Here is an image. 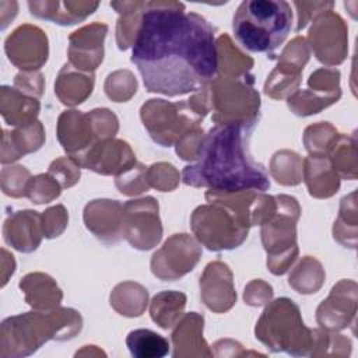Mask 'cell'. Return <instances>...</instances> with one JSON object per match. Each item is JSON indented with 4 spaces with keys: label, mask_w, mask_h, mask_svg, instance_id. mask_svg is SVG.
<instances>
[{
    "label": "cell",
    "mask_w": 358,
    "mask_h": 358,
    "mask_svg": "<svg viewBox=\"0 0 358 358\" xmlns=\"http://www.w3.org/2000/svg\"><path fill=\"white\" fill-rule=\"evenodd\" d=\"M131 62L148 92L186 95L204 88L218 70L210 22L178 1H145Z\"/></svg>",
    "instance_id": "obj_1"
},
{
    "label": "cell",
    "mask_w": 358,
    "mask_h": 358,
    "mask_svg": "<svg viewBox=\"0 0 358 358\" xmlns=\"http://www.w3.org/2000/svg\"><path fill=\"white\" fill-rule=\"evenodd\" d=\"M252 130L241 123H215L204 134L196 162L183 168V183L220 193L267 190L270 179L266 169L248 152Z\"/></svg>",
    "instance_id": "obj_2"
},
{
    "label": "cell",
    "mask_w": 358,
    "mask_h": 358,
    "mask_svg": "<svg viewBox=\"0 0 358 358\" xmlns=\"http://www.w3.org/2000/svg\"><path fill=\"white\" fill-rule=\"evenodd\" d=\"M259 192L220 193L207 190L210 204L197 207L190 218L196 238L210 250L234 249L243 243L252 227V207Z\"/></svg>",
    "instance_id": "obj_3"
},
{
    "label": "cell",
    "mask_w": 358,
    "mask_h": 358,
    "mask_svg": "<svg viewBox=\"0 0 358 358\" xmlns=\"http://www.w3.org/2000/svg\"><path fill=\"white\" fill-rule=\"evenodd\" d=\"M80 313L70 308L27 312L3 320L0 357H24L35 352L50 338L67 340L81 330Z\"/></svg>",
    "instance_id": "obj_4"
},
{
    "label": "cell",
    "mask_w": 358,
    "mask_h": 358,
    "mask_svg": "<svg viewBox=\"0 0 358 358\" xmlns=\"http://www.w3.org/2000/svg\"><path fill=\"white\" fill-rule=\"evenodd\" d=\"M292 25L289 3L284 0H246L234 15L232 29L239 43L252 52L267 53L282 45Z\"/></svg>",
    "instance_id": "obj_5"
},
{
    "label": "cell",
    "mask_w": 358,
    "mask_h": 358,
    "mask_svg": "<svg viewBox=\"0 0 358 358\" xmlns=\"http://www.w3.org/2000/svg\"><path fill=\"white\" fill-rule=\"evenodd\" d=\"M256 338L271 351L291 355H312L317 330L308 329L299 308L288 298L273 301L256 323Z\"/></svg>",
    "instance_id": "obj_6"
},
{
    "label": "cell",
    "mask_w": 358,
    "mask_h": 358,
    "mask_svg": "<svg viewBox=\"0 0 358 358\" xmlns=\"http://www.w3.org/2000/svg\"><path fill=\"white\" fill-rule=\"evenodd\" d=\"M255 77H214L206 85L208 109L215 123H241L253 129L259 120L260 98L253 87Z\"/></svg>",
    "instance_id": "obj_7"
},
{
    "label": "cell",
    "mask_w": 358,
    "mask_h": 358,
    "mask_svg": "<svg viewBox=\"0 0 358 358\" xmlns=\"http://www.w3.org/2000/svg\"><path fill=\"white\" fill-rule=\"evenodd\" d=\"M275 199V214L262 224V242L267 252V267L273 274L281 275L298 255L295 224L301 208L295 197L280 194Z\"/></svg>",
    "instance_id": "obj_8"
},
{
    "label": "cell",
    "mask_w": 358,
    "mask_h": 358,
    "mask_svg": "<svg viewBox=\"0 0 358 358\" xmlns=\"http://www.w3.org/2000/svg\"><path fill=\"white\" fill-rule=\"evenodd\" d=\"M119 122L109 109H94L90 113L64 110L57 120V138L69 157H78L95 143L113 138Z\"/></svg>",
    "instance_id": "obj_9"
},
{
    "label": "cell",
    "mask_w": 358,
    "mask_h": 358,
    "mask_svg": "<svg viewBox=\"0 0 358 358\" xmlns=\"http://www.w3.org/2000/svg\"><path fill=\"white\" fill-rule=\"evenodd\" d=\"M140 116L151 138L162 147H171L189 130L199 127L203 116L187 102L150 99L141 106Z\"/></svg>",
    "instance_id": "obj_10"
},
{
    "label": "cell",
    "mask_w": 358,
    "mask_h": 358,
    "mask_svg": "<svg viewBox=\"0 0 358 358\" xmlns=\"http://www.w3.org/2000/svg\"><path fill=\"white\" fill-rule=\"evenodd\" d=\"M123 236L140 250H148L158 245L162 238V225L155 199L143 197L124 203Z\"/></svg>",
    "instance_id": "obj_11"
},
{
    "label": "cell",
    "mask_w": 358,
    "mask_h": 358,
    "mask_svg": "<svg viewBox=\"0 0 358 358\" xmlns=\"http://www.w3.org/2000/svg\"><path fill=\"white\" fill-rule=\"evenodd\" d=\"M201 256V248L187 234H175L152 255L151 271L162 281H173L194 268Z\"/></svg>",
    "instance_id": "obj_12"
},
{
    "label": "cell",
    "mask_w": 358,
    "mask_h": 358,
    "mask_svg": "<svg viewBox=\"0 0 358 358\" xmlns=\"http://www.w3.org/2000/svg\"><path fill=\"white\" fill-rule=\"evenodd\" d=\"M308 39L319 62L327 66L340 64L347 55V27L343 18L327 10L316 15Z\"/></svg>",
    "instance_id": "obj_13"
},
{
    "label": "cell",
    "mask_w": 358,
    "mask_h": 358,
    "mask_svg": "<svg viewBox=\"0 0 358 358\" xmlns=\"http://www.w3.org/2000/svg\"><path fill=\"white\" fill-rule=\"evenodd\" d=\"M4 49L8 60L24 71L38 70L48 60V38L35 25L18 27L6 39Z\"/></svg>",
    "instance_id": "obj_14"
},
{
    "label": "cell",
    "mask_w": 358,
    "mask_h": 358,
    "mask_svg": "<svg viewBox=\"0 0 358 358\" xmlns=\"http://www.w3.org/2000/svg\"><path fill=\"white\" fill-rule=\"evenodd\" d=\"M73 158V157H71ZM80 166L101 175H120L136 165V155L123 140H101L73 158Z\"/></svg>",
    "instance_id": "obj_15"
},
{
    "label": "cell",
    "mask_w": 358,
    "mask_h": 358,
    "mask_svg": "<svg viewBox=\"0 0 358 358\" xmlns=\"http://www.w3.org/2000/svg\"><path fill=\"white\" fill-rule=\"evenodd\" d=\"M106 32L108 25L101 22H94L73 32L69 38L70 64L84 73H92L103 59V39Z\"/></svg>",
    "instance_id": "obj_16"
},
{
    "label": "cell",
    "mask_w": 358,
    "mask_h": 358,
    "mask_svg": "<svg viewBox=\"0 0 358 358\" xmlns=\"http://www.w3.org/2000/svg\"><path fill=\"white\" fill-rule=\"evenodd\" d=\"M351 281L343 280L333 287L329 298L323 301L316 312L319 324L329 331L341 330L348 326L357 312V284L348 289Z\"/></svg>",
    "instance_id": "obj_17"
},
{
    "label": "cell",
    "mask_w": 358,
    "mask_h": 358,
    "mask_svg": "<svg viewBox=\"0 0 358 358\" xmlns=\"http://www.w3.org/2000/svg\"><path fill=\"white\" fill-rule=\"evenodd\" d=\"M200 292L201 299L208 309L217 313L229 310L236 302L229 267L221 262L207 264L200 278Z\"/></svg>",
    "instance_id": "obj_18"
},
{
    "label": "cell",
    "mask_w": 358,
    "mask_h": 358,
    "mask_svg": "<svg viewBox=\"0 0 358 358\" xmlns=\"http://www.w3.org/2000/svg\"><path fill=\"white\" fill-rule=\"evenodd\" d=\"M84 222L102 242L116 243L123 236V206L117 200H94L84 208Z\"/></svg>",
    "instance_id": "obj_19"
},
{
    "label": "cell",
    "mask_w": 358,
    "mask_h": 358,
    "mask_svg": "<svg viewBox=\"0 0 358 358\" xmlns=\"http://www.w3.org/2000/svg\"><path fill=\"white\" fill-rule=\"evenodd\" d=\"M4 241L14 249L29 253L35 250L43 236L42 215L32 210L10 214L3 225Z\"/></svg>",
    "instance_id": "obj_20"
},
{
    "label": "cell",
    "mask_w": 358,
    "mask_h": 358,
    "mask_svg": "<svg viewBox=\"0 0 358 358\" xmlns=\"http://www.w3.org/2000/svg\"><path fill=\"white\" fill-rule=\"evenodd\" d=\"M204 319L197 312L186 313L172 333L173 352L176 357H213V351L203 338Z\"/></svg>",
    "instance_id": "obj_21"
},
{
    "label": "cell",
    "mask_w": 358,
    "mask_h": 358,
    "mask_svg": "<svg viewBox=\"0 0 358 358\" xmlns=\"http://www.w3.org/2000/svg\"><path fill=\"white\" fill-rule=\"evenodd\" d=\"M302 173L309 194L317 199L333 196L340 187V178L329 155H309L303 159Z\"/></svg>",
    "instance_id": "obj_22"
},
{
    "label": "cell",
    "mask_w": 358,
    "mask_h": 358,
    "mask_svg": "<svg viewBox=\"0 0 358 358\" xmlns=\"http://www.w3.org/2000/svg\"><path fill=\"white\" fill-rule=\"evenodd\" d=\"M39 108V101L35 96L28 95L15 87H1L0 110L7 124L24 127L35 123Z\"/></svg>",
    "instance_id": "obj_23"
},
{
    "label": "cell",
    "mask_w": 358,
    "mask_h": 358,
    "mask_svg": "<svg viewBox=\"0 0 358 358\" xmlns=\"http://www.w3.org/2000/svg\"><path fill=\"white\" fill-rule=\"evenodd\" d=\"M45 141V131L41 122L29 126L17 127L13 131L3 130L1 162H13L28 152H34L42 147Z\"/></svg>",
    "instance_id": "obj_24"
},
{
    "label": "cell",
    "mask_w": 358,
    "mask_h": 358,
    "mask_svg": "<svg viewBox=\"0 0 358 358\" xmlns=\"http://www.w3.org/2000/svg\"><path fill=\"white\" fill-rule=\"evenodd\" d=\"M20 288L25 294V301L38 310H50L59 306L63 294L52 277L42 273L27 274Z\"/></svg>",
    "instance_id": "obj_25"
},
{
    "label": "cell",
    "mask_w": 358,
    "mask_h": 358,
    "mask_svg": "<svg viewBox=\"0 0 358 358\" xmlns=\"http://www.w3.org/2000/svg\"><path fill=\"white\" fill-rule=\"evenodd\" d=\"M94 88V74L83 73L80 70H74V67L69 63L60 70L56 84L55 92L59 99L69 106L78 105L91 95Z\"/></svg>",
    "instance_id": "obj_26"
},
{
    "label": "cell",
    "mask_w": 358,
    "mask_h": 358,
    "mask_svg": "<svg viewBox=\"0 0 358 358\" xmlns=\"http://www.w3.org/2000/svg\"><path fill=\"white\" fill-rule=\"evenodd\" d=\"M28 7L31 10V14L38 18L50 20L55 24H60V25H71L85 20L90 14H92L94 10L98 7V3L66 1L64 8H67V11H55L49 7L48 1H29ZM57 7H59V1H57Z\"/></svg>",
    "instance_id": "obj_27"
},
{
    "label": "cell",
    "mask_w": 358,
    "mask_h": 358,
    "mask_svg": "<svg viewBox=\"0 0 358 358\" xmlns=\"http://www.w3.org/2000/svg\"><path fill=\"white\" fill-rule=\"evenodd\" d=\"M110 7L122 15L117 21L116 41L119 49L124 50L134 43L141 24L143 11L145 8V1H113L110 3Z\"/></svg>",
    "instance_id": "obj_28"
},
{
    "label": "cell",
    "mask_w": 358,
    "mask_h": 358,
    "mask_svg": "<svg viewBox=\"0 0 358 358\" xmlns=\"http://www.w3.org/2000/svg\"><path fill=\"white\" fill-rule=\"evenodd\" d=\"M186 305V295L179 291H162L157 294L150 306L151 319L162 329H171L179 322Z\"/></svg>",
    "instance_id": "obj_29"
},
{
    "label": "cell",
    "mask_w": 358,
    "mask_h": 358,
    "mask_svg": "<svg viewBox=\"0 0 358 358\" xmlns=\"http://www.w3.org/2000/svg\"><path fill=\"white\" fill-rule=\"evenodd\" d=\"M148 292L137 282L117 284L110 294V305L123 316H140L147 306Z\"/></svg>",
    "instance_id": "obj_30"
},
{
    "label": "cell",
    "mask_w": 358,
    "mask_h": 358,
    "mask_svg": "<svg viewBox=\"0 0 358 358\" xmlns=\"http://www.w3.org/2000/svg\"><path fill=\"white\" fill-rule=\"evenodd\" d=\"M126 345L134 358H162L169 352L168 340L150 329L131 330Z\"/></svg>",
    "instance_id": "obj_31"
},
{
    "label": "cell",
    "mask_w": 358,
    "mask_h": 358,
    "mask_svg": "<svg viewBox=\"0 0 358 358\" xmlns=\"http://www.w3.org/2000/svg\"><path fill=\"white\" fill-rule=\"evenodd\" d=\"M217 60L222 76L241 77L253 67V60L234 46L231 38L224 34L217 41Z\"/></svg>",
    "instance_id": "obj_32"
},
{
    "label": "cell",
    "mask_w": 358,
    "mask_h": 358,
    "mask_svg": "<svg viewBox=\"0 0 358 358\" xmlns=\"http://www.w3.org/2000/svg\"><path fill=\"white\" fill-rule=\"evenodd\" d=\"M323 280L322 264L316 259L306 256L289 274L288 284L299 294H313L322 287Z\"/></svg>",
    "instance_id": "obj_33"
},
{
    "label": "cell",
    "mask_w": 358,
    "mask_h": 358,
    "mask_svg": "<svg viewBox=\"0 0 358 358\" xmlns=\"http://www.w3.org/2000/svg\"><path fill=\"white\" fill-rule=\"evenodd\" d=\"M330 162L337 172L338 178L355 179L357 161H355V138L338 134L336 143L329 152Z\"/></svg>",
    "instance_id": "obj_34"
},
{
    "label": "cell",
    "mask_w": 358,
    "mask_h": 358,
    "mask_svg": "<svg viewBox=\"0 0 358 358\" xmlns=\"http://www.w3.org/2000/svg\"><path fill=\"white\" fill-rule=\"evenodd\" d=\"M302 69L295 67L287 62H278L277 67L267 77L264 92L271 98H282L291 91L296 90L301 81Z\"/></svg>",
    "instance_id": "obj_35"
},
{
    "label": "cell",
    "mask_w": 358,
    "mask_h": 358,
    "mask_svg": "<svg viewBox=\"0 0 358 358\" xmlns=\"http://www.w3.org/2000/svg\"><path fill=\"white\" fill-rule=\"evenodd\" d=\"M270 172L281 185H298L302 180V159L292 151H278L271 159Z\"/></svg>",
    "instance_id": "obj_36"
},
{
    "label": "cell",
    "mask_w": 358,
    "mask_h": 358,
    "mask_svg": "<svg viewBox=\"0 0 358 358\" xmlns=\"http://www.w3.org/2000/svg\"><path fill=\"white\" fill-rule=\"evenodd\" d=\"M338 134L327 122H319L305 130L303 143L310 155H329Z\"/></svg>",
    "instance_id": "obj_37"
},
{
    "label": "cell",
    "mask_w": 358,
    "mask_h": 358,
    "mask_svg": "<svg viewBox=\"0 0 358 358\" xmlns=\"http://www.w3.org/2000/svg\"><path fill=\"white\" fill-rule=\"evenodd\" d=\"M137 83L129 70H119L108 76L105 81V92L115 102H126L136 94Z\"/></svg>",
    "instance_id": "obj_38"
},
{
    "label": "cell",
    "mask_w": 358,
    "mask_h": 358,
    "mask_svg": "<svg viewBox=\"0 0 358 358\" xmlns=\"http://www.w3.org/2000/svg\"><path fill=\"white\" fill-rule=\"evenodd\" d=\"M115 185L120 193L127 196L140 194L148 190L151 186L147 178V166L136 162V165H133L130 169L116 176Z\"/></svg>",
    "instance_id": "obj_39"
},
{
    "label": "cell",
    "mask_w": 358,
    "mask_h": 358,
    "mask_svg": "<svg viewBox=\"0 0 358 358\" xmlns=\"http://www.w3.org/2000/svg\"><path fill=\"white\" fill-rule=\"evenodd\" d=\"M60 192V183L50 173H42L31 178L27 187V197H29V200H32L35 204H42L56 199Z\"/></svg>",
    "instance_id": "obj_40"
},
{
    "label": "cell",
    "mask_w": 358,
    "mask_h": 358,
    "mask_svg": "<svg viewBox=\"0 0 358 358\" xmlns=\"http://www.w3.org/2000/svg\"><path fill=\"white\" fill-rule=\"evenodd\" d=\"M31 180L29 171L25 166H4L1 169V189L3 193L11 197L27 196V187Z\"/></svg>",
    "instance_id": "obj_41"
},
{
    "label": "cell",
    "mask_w": 358,
    "mask_h": 358,
    "mask_svg": "<svg viewBox=\"0 0 358 358\" xmlns=\"http://www.w3.org/2000/svg\"><path fill=\"white\" fill-rule=\"evenodd\" d=\"M147 178L151 187L159 192H171L178 186L179 173L173 165L166 162L152 164L147 168Z\"/></svg>",
    "instance_id": "obj_42"
},
{
    "label": "cell",
    "mask_w": 358,
    "mask_h": 358,
    "mask_svg": "<svg viewBox=\"0 0 358 358\" xmlns=\"http://www.w3.org/2000/svg\"><path fill=\"white\" fill-rule=\"evenodd\" d=\"M80 168L81 166L71 157H63L50 164L48 173H50L60 183L62 189H64L80 180Z\"/></svg>",
    "instance_id": "obj_43"
},
{
    "label": "cell",
    "mask_w": 358,
    "mask_h": 358,
    "mask_svg": "<svg viewBox=\"0 0 358 358\" xmlns=\"http://www.w3.org/2000/svg\"><path fill=\"white\" fill-rule=\"evenodd\" d=\"M67 221H69V215L63 206H55L48 208L42 214L43 236L48 239L59 236L64 231Z\"/></svg>",
    "instance_id": "obj_44"
},
{
    "label": "cell",
    "mask_w": 358,
    "mask_h": 358,
    "mask_svg": "<svg viewBox=\"0 0 358 358\" xmlns=\"http://www.w3.org/2000/svg\"><path fill=\"white\" fill-rule=\"evenodd\" d=\"M203 137H204V133L200 127H194L189 130L176 143V154L185 161H194Z\"/></svg>",
    "instance_id": "obj_45"
},
{
    "label": "cell",
    "mask_w": 358,
    "mask_h": 358,
    "mask_svg": "<svg viewBox=\"0 0 358 358\" xmlns=\"http://www.w3.org/2000/svg\"><path fill=\"white\" fill-rule=\"evenodd\" d=\"M14 87L25 94H29L32 96H39L42 95L43 90V78L41 73L35 71H24L15 76L14 80Z\"/></svg>",
    "instance_id": "obj_46"
},
{
    "label": "cell",
    "mask_w": 358,
    "mask_h": 358,
    "mask_svg": "<svg viewBox=\"0 0 358 358\" xmlns=\"http://www.w3.org/2000/svg\"><path fill=\"white\" fill-rule=\"evenodd\" d=\"M263 284H264L263 281L256 280V287H257V289H255V287H253L252 282L246 287L245 294H243V298H245V302H246L248 305L259 306V305H263V303H266L267 301H270V298H271V295H273L271 287L267 288V289H264L263 292H259L260 288L263 287Z\"/></svg>",
    "instance_id": "obj_47"
}]
</instances>
